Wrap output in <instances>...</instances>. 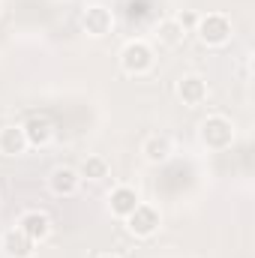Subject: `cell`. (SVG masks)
<instances>
[{
    "label": "cell",
    "mask_w": 255,
    "mask_h": 258,
    "mask_svg": "<svg viewBox=\"0 0 255 258\" xmlns=\"http://www.w3.org/2000/svg\"><path fill=\"white\" fill-rule=\"evenodd\" d=\"M195 39L207 48H222L231 42V33H234V24L225 12H198V21L192 27Z\"/></svg>",
    "instance_id": "obj_1"
},
{
    "label": "cell",
    "mask_w": 255,
    "mask_h": 258,
    "mask_svg": "<svg viewBox=\"0 0 255 258\" xmlns=\"http://www.w3.org/2000/svg\"><path fill=\"white\" fill-rule=\"evenodd\" d=\"M0 252L6 258H33L36 243H30V240L12 225V228H6V231L0 234Z\"/></svg>",
    "instance_id": "obj_11"
},
{
    "label": "cell",
    "mask_w": 255,
    "mask_h": 258,
    "mask_svg": "<svg viewBox=\"0 0 255 258\" xmlns=\"http://www.w3.org/2000/svg\"><path fill=\"white\" fill-rule=\"evenodd\" d=\"M21 126H24V135H27V144H30V147H48L51 138H54V123H51V117H45V114H33V117H27V123H21Z\"/></svg>",
    "instance_id": "obj_12"
},
{
    "label": "cell",
    "mask_w": 255,
    "mask_h": 258,
    "mask_svg": "<svg viewBox=\"0 0 255 258\" xmlns=\"http://www.w3.org/2000/svg\"><path fill=\"white\" fill-rule=\"evenodd\" d=\"M153 66H156V51H153L150 42L129 39L126 45L120 48V69L126 75H132V78H141V75L153 72Z\"/></svg>",
    "instance_id": "obj_3"
},
{
    "label": "cell",
    "mask_w": 255,
    "mask_h": 258,
    "mask_svg": "<svg viewBox=\"0 0 255 258\" xmlns=\"http://www.w3.org/2000/svg\"><path fill=\"white\" fill-rule=\"evenodd\" d=\"M123 225H126V231L135 237V240H147V237H153V234L159 231V225H162V213H159V207L141 201L126 219H123Z\"/></svg>",
    "instance_id": "obj_4"
},
{
    "label": "cell",
    "mask_w": 255,
    "mask_h": 258,
    "mask_svg": "<svg viewBox=\"0 0 255 258\" xmlns=\"http://www.w3.org/2000/svg\"><path fill=\"white\" fill-rule=\"evenodd\" d=\"M174 93H177V99H180L186 108H198V105L207 102L210 87H207V78H204V75H198V72H186V75L177 78Z\"/></svg>",
    "instance_id": "obj_7"
},
{
    "label": "cell",
    "mask_w": 255,
    "mask_h": 258,
    "mask_svg": "<svg viewBox=\"0 0 255 258\" xmlns=\"http://www.w3.org/2000/svg\"><path fill=\"white\" fill-rule=\"evenodd\" d=\"M174 18L183 24V30H186V33H192V27H195V21H198V12H189V9H183V12H177Z\"/></svg>",
    "instance_id": "obj_16"
},
{
    "label": "cell",
    "mask_w": 255,
    "mask_h": 258,
    "mask_svg": "<svg viewBox=\"0 0 255 258\" xmlns=\"http://www.w3.org/2000/svg\"><path fill=\"white\" fill-rule=\"evenodd\" d=\"M27 135L21 123H9V126H0V153L3 156H21L27 150Z\"/></svg>",
    "instance_id": "obj_14"
},
{
    "label": "cell",
    "mask_w": 255,
    "mask_h": 258,
    "mask_svg": "<svg viewBox=\"0 0 255 258\" xmlns=\"http://www.w3.org/2000/svg\"><path fill=\"white\" fill-rule=\"evenodd\" d=\"M237 138V129L231 123V117L225 114H207L198 123V141L207 150H228Z\"/></svg>",
    "instance_id": "obj_2"
},
{
    "label": "cell",
    "mask_w": 255,
    "mask_h": 258,
    "mask_svg": "<svg viewBox=\"0 0 255 258\" xmlns=\"http://www.w3.org/2000/svg\"><path fill=\"white\" fill-rule=\"evenodd\" d=\"M171 156H174V144L168 135L153 132L141 141V159L147 165H165V162H171Z\"/></svg>",
    "instance_id": "obj_8"
},
{
    "label": "cell",
    "mask_w": 255,
    "mask_h": 258,
    "mask_svg": "<svg viewBox=\"0 0 255 258\" xmlns=\"http://www.w3.org/2000/svg\"><path fill=\"white\" fill-rule=\"evenodd\" d=\"M96 258H120V255H117V252H99Z\"/></svg>",
    "instance_id": "obj_17"
},
{
    "label": "cell",
    "mask_w": 255,
    "mask_h": 258,
    "mask_svg": "<svg viewBox=\"0 0 255 258\" xmlns=\"http://www.w3.org/2000/svg\"><path fill=\"white\" fill-rule=\"evenodd\" d=\"M141 204V195L135 186H129V183H120V186H114L111 195H108V213L114 216V219H126L129 213L135 210Z\"/></svg>",
    "instance_id": "obj_10"
},
{
    "label": "cell",
    "mask_w": 255,
    "mask_h": 258,
    "mask_svg": "<svg viewBox=\"0 0 255 258\" xmlns=\"http://www.w3.org/2000/svg\"><path fill=\"white\" fill-rule=\"evenodd\" d=\"M78 174H81V180L99 183V180H105V177L111 174V165H108L105 156H99V153H87V156L81 159V165H78Z\"/></svg>",
    "instance_id": "obj_15"
},
{
    "label": "cell",
    "mask_w": 255,
    "mask_h": 258,
    "mask_svg": "<svg viewBox=\"0 0 255 258\" xmlns=\"http://www.w3.org/2000/svg\"><path fill=\"white\" fill-rule=\"evenodd\" d=\"M153 39H156L162 48H177V45H183L186 30H183V24L171 15V18H162V21L153 27Z\"/></svg>",
    "instance_id": "obj_13"
},
{
    "label": "cell",
    "mask_w": 255,
    "mask_h": 258,
    "mask_svg": "<svg viewBox=\"0 0 255 258\" xmlns=\"http://www.w3.org/2000/svg\"><path fill=\"white\" fill-rule=\"evenodd\" d=\"M0 15H3V3H0Z\"/></svg>",
    "instance_id": "obj_18"
},
{
    "label": "cell",
    "mask_w": 255,
    "mask_h": 258,
    "mask_svg": "<svg viewBox=\"0 0 255 258\" xmlns=\"http://www.w3.org/2000/svg\"><path fill=\"white\" fill-rule=\"evenodd\" d=\"M15 228L30 240V243H45L48 237H51V231H54V222H51V216L45 213V210H24L21 216H18V222H15Z\"/></svg>",
    "instance_id": "obj_5"
},
{
    "label": "cell",
    "mask_w": 255,
    "mask_h": 258,
    "mask_svg": "<svg viewBox=\"0 0 255 258\" xmlns=\"http://www.w3.org/2000/svg\"><path fill=\"white\" fill-rule=\"evenodd\" d=\"M81 30L93 39H105L111 30H114V12L102 3H90L84 12H81Z\"/></svg>",
    "instance_id": "obj_6"
},
{
    "label": "cell",
    "mask_w": 255,
    "mask_h": 258,
    "mask_svg": "<svg viewBox=\"0 0 255 258\" xmlns=\"http://www.w3.org/2000/svg\"><path fill=\"white\" fill-rule=\"evenodd\" d=\"M81 174H78V168H72V165H57V168H51V174H48V189L57 195V198H72V195H78L81 189Z\"/></svg>",
    "instance_id": "obj_9"
}]
</instances>
